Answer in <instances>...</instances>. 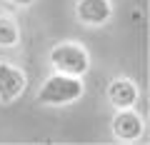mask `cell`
Instances as JSON below:
<instances>
[{
  "mask_svg": "<svg viewBox=\"0 0 150 145\" xmlns=\"http://www.w3.org/2000/svg\"><path fill=\"white\" fill-rule=\"evenodd\" d=\"M83 95V83L75 75H65V73H55L53 78L45 80V85L38 93V100L45 105H68V103L78 100Z\"/></svg>",
  "mask_w": 150,
  "mask_h": 145,
  "instance_id": "cell-1",
  "label": "cell"
},
{
  "mask_svg": "<svg viewBox=\"0 0 150 145\" xmlns=\"http://www.w3.org/2000/svg\"><path fill=\"white\" fill-rule=\"evenodd\" d=\"M50 63L58 73H65V75H75L80 78L88 73L90 63H88V53L80 48V45L73 43H60L50 50Z\"/></svg>",
  "mask_w": 150,
  "mask_h": 145,
  "instance_id": "cell-2",
  "label": "cell"
},
{
  "mask_svg": "<svg viewBox=\"0 0 150 145\" xmlns=\"http://www.w3.org/2000/svg\"><path fill=\"white\" fill-rule=\"evenodd\" d=\"M25 90V73L8 63H0V100L13 103Z\"/></svg>",
  "mask_w": 150,
  "mask_h": 145,
  "instance_id": "cell-3",
  "label": "cell"
},
{
  "mask_svg": "<svg viewBox=\"0 0 150 145\" xmlns=\"http://www.w3.org/2000/svg\"><path fill=\"white\" fill-rule=\"evenodd\" d=\"M112 133L118 140H138L143 135V120L138 113L130 108H123L115 118H112Z\"/></svg>",
  "mask_w": 150,
  "mask_h": 145,
  "instance_id": "cell-4",
  "label": "cell"
},
{
  "mask_svg": "<svg viewBox=\"0 0 150 145\" xmlns=\"http://www.w3.org/2000/svg\"><path fill=\"white\" fill-rule=\"evenodd\" d=\"M75 13L88 25H103L110 18L112 8H110V0H78Z\"/></svg>",
  "mask_w": 150,
  "mask_h": 145,
  "instance_id": "cell-5",
  "label": "cell"
},
{
  "mask_svg": "<svg viewBox=\"0 0 150 145\" xmlns=\"http://www.w3.org/2000/svg\"><path fill=\"white\" fill-rule=\"evenodd\" d=\"M108 100L112 105L123 110V108H133V103L138 100V88L128 80V78H115L108 88Z\"/></svg>",
  "mask_w": 150,
  "mask_h": 145,
  "instance_id": "cell-6",
  "label": "cell"
},
{
  "mask_svg": "<svg viewBox=\"0 0 150 145\" xmlns=\"http://www.w3.org/2000/svg\"><path fill=\"white\" fill-rule=\"evenodd\" d=\"M20 38L18 33V25L10 20V18H0V48H13Z\"/></svg>",
  "mask_w": 150,
  "mask_h": 145,
  "instance_id": "cell-7",
  "label": "cell"
},
{
  "mask_svg": "<svg viewBox=\"0 0 150 145\" xmlns=\"http://www.w3.org/2000/svg\"><path fill=\"white\" fill-rule=\"evenodd\" d=\"M10 3H15V5H30L33 0H10Z\"/></svg>",
  "mask_w": 150,
  "mask_h": 145,
  "instance_id": "cell-8",
  "label": "cell"
}]
</instances>
